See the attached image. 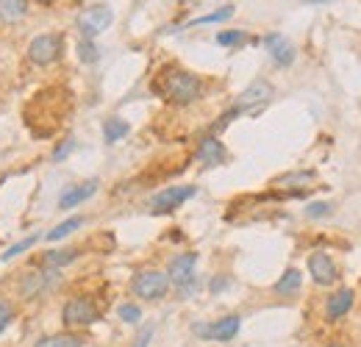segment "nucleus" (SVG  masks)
Masks as SVG:
<instances>
[{
  "label": "nucleus",
  "instance_id": "2",
  "mask_svg": "<svg viewBox=\"0 0 361 347\" xmlns=\"http://www.w3.org/2000/svg\"><path fill=\"white\" fill-rule=\"evenodd\" d=\"M270 97H272L270 81H264V78L253 81L250 87L239 95V100L233 103V109H228L226 114H223V120H220L214 128H226L231 120H236V117H239V114H245V111H259V109H262V106H264Z\"/></svg>",
  "mask_w": 361,
  "mask_h": 347
},
{
  "label": "nucleus",
  "instance_id": "29",
  "mask_svg": "<svg viewBox=\"0 0 361 347\" xmlns=\"http://www.w3.org/2000/svg\"><path fill=\"white\" fill-rule=\"evenodd\" d=\"M306 214H309V217H325V214H331V203H325V200H314V203H309V206H306Z\"/></svg>",
  "mask_w": 361,
  "mask_h": 347
},
{
  "label": "nucleus",
  "instance_id": "26",
  "mask_svg": "<svg viewBox=\"0 0 361 347\" xmlns=\"http://www.w3.org/2000/svg\"><path fill=\"white\" fill-rule=\"evenodd\" d=\"M78 59H81L84 64H94V61L100 59V50H97V44L90 42V39H81V44H78Z\"/></svg>",
  "mask_w": 361,
  "mask_h": 347
},
{
  "label": "nucleus",
  "instance_id": "10",
  "mask_svg": "<svg viewBox=\"0 0 361 347\" xmlns=\"http://www.w3.org/2000/svg\"><path fill=\"white\" fill-rule=\"evenodd\" d=\"M195 195H197L195 186H170V189L159 192V195L150 200V212H153V214H167V212L183 206V203H186L189 197H195Z\"/></svg>",
  "mask_w": 361,
  "mask_h": 347
},
{
  "label": "nucleus",
  "instance_id": "28",
  "mask_svg": "<svg viewBox=\"0 0 361 347\" xmlns=\"http://www.w3.org/2000/svg\"><path fill=\"white\" fill-rule=\"evenodd\" d=\"M73 150H75V139H64V142H61V145L53 150V162H64V159H67Z\"/></svg>",
  "mask_w": 361,
  "mask_h": 347
},
{
  "label": "nucleus",
  "instance_id": "8",
  "mask_svg": "<svg viewBox=\"0 0 361 347\" xmlns=\"http://www.w3.org/2000/svg\"><path fill=\"white\" fill-rule=\"evenodd\" d=\"M59 56H61V37L59 34H39L28 44V59L39 67L53 64Z\"/></svg>",
  "mask_w": 361,
  "mask_h": 347
},
{
  "label": "nucleus",
  "instance_id": "30",
  "mask_svg": "<svg viewBox=\"0 0 361 347\" xmlns=\"http://www.w3.org/2000/svg\"><path fill=\"white\" fill-rule=\"evenodd\" d=\"M11 319H14V308L11 303H6V300H0V334L11 325Z\"/></svg>",
  "mask_w": 361,
  "mask_h": 347
},
{
  "label": "nucleus",
  "instance_id": "4",
  "mask_svg": "<svg viewBox=\"0 0 361 347\" xmlns=\"http://www.w3.org/2000/svg\"><path fill=\"white\" fill-rule=\"evenodd\" d=\"M59 284H61V272L59 269H25L20 275V295L31 300V298H39V295L50 292Z\"/></svg>",
  "mask_w": 361,
  "mask_h": 347
},
{
  "label": "nucleus",
  "instance_id": "24",
  "mask_svg": "<svg viewBox=\"0 0 361 347\" xmlns=\"http://www.w3.org/2000/svg\"><path fill=\"white\" fill-rule=\"evenodd\" d=\"M37 242H39V236H37V233H31V236H25V239L14 242V245H11V248L3 253V261H11V259H17V256H23V253H25L28 248H34Z\"/></svg>",
  "mask_w": 361,
  "mask_h": 347
},
{
  "label": "nucleus",
  "instance_id": "1",
  "mask_svg": "<svg viewBox=\"0 0 361 347\" xmlns=\"http://www.w3.org/2000/svg\"><path fill=\"white\" fill-rule=\"evenodd\" d=\"M156 89H159L161 97H167L170 103L189 106V103H195V100L200 97L203 84H200V78H197L195 73H186V70L173 67V70H164V73H161V78H159Z\"/></svg>",
  "mask_w": 361,
  "mask_h": 347
},
{
  "label": "nucleus",
  "instance_id": "9",
  "mask_svg": "<svg viewBox=\"0 0 361 347\" xmlns=\"http://www.w3.org/2000/svg\"><path fill=\"white\" fill-rule=\"evenodd\" d=\"M111 20H114V14H111L109 6H92V8H87V11L81 14V20H78V31H81L84 39H90L92 42L97 34H103V31L111 25Z\"/></svg>",
  "mask_w": 361,
  "mask_h": 347
},
{
  "label": "nucleus",
  "instance_id": "21",
  "mask_svg": "<svg viewBox=\"0 0 361 347\" xmlns=\"http://www.w3.org/2000/svg\"><path fill=\"white\" fill-rule=\"evenodd\" d=\"M34 347H81V339L73 334H56V336H45Z\"/></svg>",
  "mask_w": 361,
  "mask_h": 347
},
{
  "label": "nucleus",
  "instance_id": "7",
  "mask_svg": "<svg viewBox=\"0 0 361 347\" xmlns=\"http://www.w3.org/2000/svg\"><path fill=\"white\" fill-rule=\"evenodd\" d=\"M61 317H64V325L84 328V325H92L94 319H100V308L92 303L90 298H73V300H67Z\"/></svg>",
  "mask_w": 361,
  "mask_h": 347
},
{
  "label": "nucleus",
  "instance_id": "22",
  "mask_svg": "<svg viewBox=\"0 0 361 347\" xmlns=\"http://www.w3.org/2000/svg\"><path fill=\"white\" fill-rule=\"evenodd\" d=\"M309 181H314V173H289V175H281V178L275 181V186L303 189V186H309Z\"/></svg>",
  "mask_w": 361,
  "mask_h": 347
},
{
  "label": "nucleus",
  "instance_id": "15",
  "mask_svg": "<svg viewBox=\"0 0 361 347\" xmlns=\"http://www.w3.org/2000/svg\"><path fill=\"white\" fill-rule=\"evenodd\" d=\"M353 300H356L353 289H339V292H334V295L328 298V305H325V314H328V319H342V317L350 311Z\"/></svg>",
  "mask_w": 361,
  "mask_h": 347
},
{
  "label": "nucleus",
  "instance_id": "23",
  "mask_svg": "<svg viewBox=\"0 0 361 347\" xmlns=\"http://www.w3.org/2000/svg\"><path fill=\"white\" fill-rule=\"evenodd\" d=\"M233 6H223V8H217V11H212V14H203V17H197V20H192L189 23V28H195V25H206V23H223V20H231L233 17Z\"/></svg>",
  "mask_w": 361,
  "mask_h": 347
},
{
  "label": "nucleus",
  "instance_id": "31",
  "mask_svg": "<svg viewBox=\"0 0 361 347\" xmlns=\"http://www.w3.org/2000/svg\"><path fill=\"white\" fill-rule=\"evenodd\" d=\"M150 339H153V325H145V328H142V334L136 336L134 347H147L150 345Z\"/></svg>",
  "mask_w": 361,
  "mask_h": 347
},
{
  "label": "nucleus",
  "instance_id": "16",
  "mask_svg": "<svg viewBox=\"0 0 361 347\" xmlns=\"http://www.w3.org/2000/svg\"><path fill=\"white\" fill-rule=\"evenodd\" d=\"M300 284H303V272H300L298 267H289V269L275 281L272 292H275V295H281V298H292V295L300 289Z\"/></svg>",
  "mask_w": 361,
  "mask_h": 347
},
{
  "label": "nucleus",
  "instance_id": "33",
  "mask_svg": "<svg viewBox=\"0 0 361 347\" xmlns=\"http://www.w3.org/2000/svg\"><path fill=\"white\" fill-rule=\"evenodd\" d=\"M328 347H342V345H328Z\"/></svg>",
  "mask_w": 361,
  "mask_h": 347
},
{
  "label": "nucleus",
  "instance_id": "3",
  "mask_svg": "<svg viewBox=\"0 0 361 347\" xmlns=\"http://www.w3.org/2000/svg\"><path fill=\"white\" fill-rule=\"evenodd\" d=\"M131 289L142 300H161L167 295V289H170V278L161 269H142V272L134 275Z\"/></svg>",
  "mask_w": 361,
  "mask_h": 347
},
{
  "label": "nucleus",
  "instance_id": "25",
  "mask_svg": "<svg viewBox=\"0 0 361 347\" xmlns=\"http://www.w3.org/2000/svg\"><path fill=\"white\" fill-rule=\"evenodd\" d=\"M245 42H247L245 31H220L217 34V44H223V47H239V44Z\"/></svg>",
  "mask_w": 361,
  "mask_h": 347
},
{
  "label": "nucleus",
  "instance_id": "19",
  "mask_svg": "<svg viewBox=\"0 0 361 347\" xmlns=\"http://www.w3.org/2000/svg\"><path fill=\"white\" fill-rule=\"evenodd\" d=\"M28 11V0H0V20H17Z\"/></svg>",
  "mask_w": 361,
  "mask_h": 347
},
{
  "label": "nucleus",
  "instance_id": "11",
  "mask_svg": "<svg viewBox=\"0 0 361 347\" xmlns=\"http://www.w3.org/2000/svg\"><path fill=\"white\" fill-rule=\"evenodd\" d=\"M264 47H267L270 59L278 67H289L295 61V44L289 42L283 34H267L264 37Z\"/></svg>",
  "mask_w": 361,
  "mask_h": 347
},
{
  "label": "nucleus",
  "instance_id": "12",
  "mask_svg": "<svg viewBox=\"0 0 361 347\" xmlns=\"http://www.w3.org/2000/svg\"><path fill=\"white\" fill-rule=\"evenodd\" d=\"M226 159H228V150L217 136H203L200 139V145H197V162H203L206 167H217Z\"/></svg>",
  "mask_w": 361,
  "mask_h": 347
},
{
  "label": "nucleus",
  "instance_id": "18",
  "mask_svg": "<svg viewBox=\"0 0 361 347\" xmlns=\"http://www.w3.org/2000/svg\"><path fill=\"white\" fill-rule=\"evenodd\" d=\"M78 259V250L75 248H64V250H47L42 261H45L50 269H59V267H67Z\"/></svg>",
  "mask_w": 361,
  "mask_h": 347
},
{
  "label": "nucleus",
  "instance_id": "6",
  "mask_svg": "<svg viewBox=\"0 0 361 347\" xmlns=\"http://www.w3.org/2000/svg\"><path fill=\"white\" fill-rule=\"evenodd\" d=\"M239 325H242L239 314H228L217 322H197L192 331H195V336L209 339V342H231L239 334Z\"/></svg>",
  "mask_w": 361,
  "mask_h": 347
},
{
  "label": "nucleus",
  "instance_id": "32",
  "mask_svg": "<svg viewBox=\"0 0 361 347\" xmlns=\"http://www.w3.org/2000/svg\"><path fill=\"white\" fill-rule=\"evenodd\" d=\"M228 286V278H214L212 281V292H220V289H226Z\"/></svg>",
  "mask_w": 361,
  "mask_h": 347
},
{
  "label": "nucleus",
  "instance_id": "14",
  "mask_svg": "<svg viewBox=\"0 0 361 347\" xmlns=\"http://www.w3.org/2000/svg\"><path fill=\"white\" fill-rule=\"evenodd\" d=\"M94 192H97V181H87V183L70 186V189L61 195V200H59V209H75V206H81L84 200H90Z\"/></svg>",
  "mask_w": 361,
  "mask_h": 347
},
{
  "label": "nucleus",
  "instance_id": "5",
  "mask_svg": "<svg viewBox=\"0 0 361 347\" xmlns=\"http://www.w3.org/2000/svg\"><path fill=\"white\" fill-rule=\"evenodd\" d=\"M195 264H197V253H178V256H173L170 267H167L170 284L178 286L183 298L197 286V281H195Z\"/></svg>",
  "mask_w": 361,
  "mask_h": 347
},
{
  "label": "nucleus",
  "instance_id": "17",
  "mask_svg": "<svg viewBox=\"0 0 361 347\" xmlns=\"http://www.w3.org/2000/svg\"><path fill=\"white\" fill-rule=\"evenodd\" d=\"M128 123L126 120H120V117H109L106 123H103V139L109 142V145H114V142H120V139H126L128 136Z\"/></svg>",
  "mask_w": 361,
  "mask_h": 347
},
{
  "label": "nucleus",
  "instance_id": "27",
  "mask_svg": "<svg viewBox=\"0 0 361 347\" xmlns=\"http://www.w3.org/2000/svg\"><path fill=\"white\" fill-rule=\"evenodd\" d=\"M117 314H120V319L128 322V325H134V322L142 319V308H139L136 303H123L120 308H117Z\"/></svg>",
  "mask_w": 361,
  "mask_h": 347
},
{
  "label": "nucleus",
  "instance_id": "13",
  "mask_svg": "<svg viewBox=\"0 0 361 347\" xmlns=\"http://www.w3.org/2000/svg\"><path fill=\"white\" fill-rule=\"evenodd\" d=\"M309 272H312V278H314V284L319 286H331L334 281H336V264L328 259V253H312V259H309Z\"/></svg>",
  "mask_w": 361,
  "mask_h": 347
},
{
  "label": "nucleus",
  "instance_id": "20",
  "mask_svg": "<svg viewBox=\"0 0 361 347\" xmlns=\"http://www.w3.org/2000/svg\"><path fill=\"white\" fill-rule=\"evenodd\" d=\"M84 225V217H70V219H64L61 225H56L53 231H47V239L50 242H59V239H64V236H70L75 228H81Z\"/></svg>",
  "mask_w": 361,
  "mask_h": 347
}]
</instances>
